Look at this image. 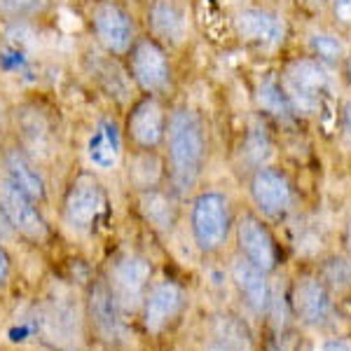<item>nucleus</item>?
<instances>
[{"mask_svg":"<svg viewBox=\"0 0 351 351\" xmlns=\"http://www.w3.org/2000/svg\"><path fill=\"white\" fill-rule=\"evenodd\" d=\"M169 173L178 195H188L195 188L206 162V132L199 112L192 108H176L167 122Z\"/></svg>","mask_w":351,"mask_h":351,"instance_id":"f257e3e1","label":"nucleus"},{"mask_svg":"<svg viewBox=\"0 0 351 351\" xmlns=\"http://www.w3.org/2000/svg\"><path fill=\"white\" fill-rule=\"evenodd\" d=\"M328 84H330V77H328L324 64L316 59L293 61L281 77L288 106L293 112H302V115H314L321 108Z\"/></svg>","mask_w":351,"mask_h":351,"instance_id":"f03ea898","label":"nucleus"},{"mask_svg":"<svg viewBox=\"0 0 351 351\" xmlns=\"http://www.w3.org/2000/svg\"><path fill=\"white\" fill-rule=\"evenodd\" d=\"M190 223L197 246L206 253L218 251L225 243V239H228L232 225L228 197L213 190L202 192L195 199V204H192Z\"/></svg>","mask_w":351,"mask_h":351,"instance_id":"7ed1b4c3","label":"nucleus"},{"mask_svg":"<svg viewBox=\"0 0 351 351\" xmlns=\"http://www.w3.org/2000/svg\"><path fill=\"white\" fill-rule=\"evenodd\" d=\"M127 64L129 77L150 96L164 92L171 82V64L167 49L155 38H136L127 52Z\"/></svg>","mask_w":351,"mask_h":351,"instance_id":"20e7f679","label":"nucleus"},{"mask_svg":"<svg viewBox=\"0 0 351 351\" xmlns=\"http://www.w3.org/2000/svg\"><path fill=\"white\" fill-rule=\"evenodd\" d=\"M106 190L92 173H80L71 183L64 199L66 225L75 232H89L106 213Z\"/></svg>","mask_w":351,"mask_h":351,"instance_id":"39448f33","label":"nucleus"},{"mask_svg":"<svg viewBox=\"0 0 351 351\" xmlns=\"http://www.w3.org/2000/svg\"><path fill=\"white\" fill-rule=\"evenodd\" d=\"M92 28L96 40L110 56L127 54L136 40L134 19L112 0H104L92 10Z\"/></svg>","mask_w":351,"mask_h":351,"instance_id":"423d86ee","label":"nucleus"},{"mask_svg":"<svg viewBox=\"0 0 351 351\" xmlns=\"http://www.w3.org/2000/svg\"><path fill=\"white\" fill-rule=\"evenodd\" d=\"M36 204V199L21 192L10 178H0V208L8 225L28 239L43 241L47 237V223Z\"/></svg>","mask_w":351,"mask_h":351,"instance_id":"0eeeda50","label":"nucleus"},{"mask_svg":"<svg viewBox=\"0 0 351 351\" xmlns=\"http://www.w3.org/2000/svg\"><path fill=\"white\" fill-rule=\"evenodd\" d=\"M150 263L141 256H122L112 265L110 271V288L115 293L120 307L127 311H134L141 307V302L145 300V288L150 281Z\"/></svg>","mask_w":351,"mask_h":351,"instance_id":"6e6552de","label":"nucleus"},{"mask_svg":"<svg viewBox=\"0 0 351 351\" xmlns=\"http://www.w3.org/2000/svg\"><path fill=\"white\" fill-rule=\"evenodd\" d=\"M127 132L129 141L141 150H155L167 136V115L162 104L155 96L145 94L141 101H136L127 115Z\"/></svg>","mask_w":351,"mask_h":351,"instance_id":"1a4fd4ad","label":"nucleus"},{"mask_svg":"<svg viewBox=\"0 0 351 351\" xmlns=\"http://www.w3.org/2000/svg\"><path fill=\"white\" fill-rule=\"evenodd\" d=\"M124 314H127V311L120 307L110 284L99 281V284L92 288V295H89V316H92V326H94V330L99 332V337L110 344L124 342L129 332Z\"/></svg>","mask_w":351,"mask_h":351,"instance_id":"9d476101","label":"nucleus"},{"mask_svg":"<svg viewBox=\"0 0 351 351\" xmlns=\"http://www.w3.org/2000/svg\"><path fill=\"white\" fill-rule=\"evenodd\" d=\"M237 36L243 43L253 45L258 49H276L286 38V24L279 14L269 10L248 8L241 10L234 19Z\"/></svg>","mask_w":351,"mask_h":351,"instance_id":"9b49d317","label":"nucleus"},{"mask_svg":"<svg viewBox=\"0 0 351 351\" xmlns=\"http://www.w3.org/2000/svg\"><path fill=\"white\" fill-rule=\"evenodd\" d=\"M251 197L256 206L265 216L279 218L291 211L293 206V188L288 178L276 169H258L251 178Z\"/></svg>","mask_w":351,"mask_h":351,"instance_id":"f8f14e48","label":"nucleus"},{"mask_svg":"<svg viewBox=\"0 0 351 351\" xmlns=\"http://www.w3.org/2000/svg\"><path fill=\"white\" fill-rule=\"evenodd\" d=\"M237 239L243 258L256 265L260 271H271L276 267V243L271 239L269 230L256 216H243L237 225Z\"/></svg>","mask_w":351,"mask_h":351,"instance_id":"ddd939ff","label":"nucleus"},{"mask_svg":"<svg viewBox=\"0 0 351 351\" xmlns=\"http://www.w3.org/2000/svg\"><path fill=\"white\" fill-rule=\"evenodd\" d=\"M87 160L92 167L101 169V171H110L117 167L122 157V129L115 120H104L96 122L87 138Z\"/></svg>","mask_w":351,"mask_h":351,"instance_id":"4468645a","label":"nucleus"},{"mask_svg":"<svg viewBox=\"0 0 351 351\" xmlns=\"http://www.w3.org/2000/svg\"><path fill=\"white\" fill-rule=\"evenodd\" d=\"M183 307V291L173 284V281H162V284L152 286V291L145 298L143 307V324L148 332H162L173 321Z\"/></svg>","mask_w":351,"mask_h":351,"instance_id":"2eb2a0df","label":"nucleus"},{"mask_svg":"<svg viewBox=\"0 0 351 351\" xmlns=\"http://www.w3.org/2000/svg\"><path fill=\"white\" fill-rule=\"evenodd\" d=\"M293 309L304 324L324 326L332 314V302L321 281L302 279L298 281L295 291H293Z\"/></svg>","mask_w":351,"mask_h":351,"instance_id":"dca6fc26","label":"nucleus"},{"mask_svg":"<svg viewBox=\"0 0 351 351\" xmlns=\"http://www.w3.org/2000/svg\"><path fill=\"white\" fill-rule=\"evenodd\" d=\"M43 328L47 337L54 342L66 344L80 335V321H77V307L68 295H54L47 300L43 311Z\"/></svg>","mask_w":351,"mask_h":351,"instance_id":"f3484780","label":"nucleus"},{"mask_svg":"<svg viewBox=\"0 0 351 351\" xmlns=\"http://www.w3.org/2000/svg\"><path fill=\"white\" fill-rule=\"evenodd\" d=\"M148 24L155 40L178 45L188 36V14L176 0H155L148 12Z\"/></svg>","mask_w":351,"mask_h":351,"instance_id":"a211bd4d","label":"nucleus"},{"mask_svg":"<svg viewBox=\"0 0 351 351\" xmlns=\"http://www.w3.org/2000/svg\"><path fill=\"white\" fill-rule=\"evenodd\" d=\"M5 178H10L12 183L19 188L21 192H26L31 199L43 202L45 195H47V188H45V178L43 173L36 169L28 157L21 150H10L5 155Z\"/></svg>","mask_w":351,"mask_h":351,"instance_id":"6ab92c4d","label":"nucleus"},{"mask_svg":"<svg viewBox=\"0 0 351 351\" xmlns=\"http://www.w3.org/2000/svg\"><path fill=\"white\" fill-rule=\"evenodd\" d=\"M232 274H234V284L241 291V295L246 298L248 307L253 311L267 309L271 298H269V286L265 281V271H260L256 265H251L246 258H241L234 263Z\"/></svg>","mask_w":351,"mask_h":351,"instance_id":"aec40b11","label":"nucleus"},{"mask_svg":"<svg viewBox=\"0 0 351 351\" xmlns=\"http://www.w3.org/2000/svg\"><path fill=\"white\" fill-rule=\"evenodd\" d=\"M216 344L225 351H251V335L237 319L220 316L216 321Z\"/></svg>","mask_w":351,"mask_h":351,"instance_id":"412c9836","label":"nucleus"},{"mask_svg":"<svg viewBox=\"0 0 351 351\" xmlns=\"http://www.w3.org/2000/svg\"><path fill=\"white\" fill-rule=\"evenodd\" d=\"M258 99H260V106H263L267 112H271V115L288 117L293 112L291 106H288L286 94H284V87H281V82L276 80L274 75H269L267 80L260 84Z\"/></svg>","mask_w":351,"mask_h":351,"instance_id":"4be33fe9","label":"nucleus"},{"mask_svg":"<svg viewBox=\"0 0 351 351\" xmlns=\"http://www.w3.org/2000/svg\"><path fill=\"white\" fill-rule=\"evenodd\" d=\"M49 8V0H0V16L8 19H31Z\"/></svg>","mask_w":351,"mask_h":351,"instance_id":"5701e85b","label":"nucleus"},{"mask_svg":"<svg viewBox=\"0 0 351 351\" xmlns=\"http://www.w3.org/2000/svg\"><path fill=\"white\" fill-rule=\"evenodd\" d=\"M143 206H145V213L157 228H171V206H169V199L160 192H148L143 197Z\"/></svg>","mask_w":351,"mask_h":351,"instance_id":"b1692460","label":"nucleus"},{"mask_svg":"<svg viewBox=\"0 0 351 351\" xmlns=\"http://www.w3.org/2000/svg\"><path fill=\"white\" fill-rule=\"evenodd\" d=\"M311 49H314L316 56H321L326 61H337L344 54L342 40L337 36H332V33H314L311 36Z\"/></svg>","mask_w":351,"mask_h":351,"instance_id":"393cba45","label":"nucleus"},{"mask_svg":"<svg viewBox=\"0 0 351 351\" xmlns=\"http://www.w3.org/2000/svg\"><path fill=\"white\" fill-rule=\"evenodd\" d=\"M246 152L251 155V160L256 164L265 162V157L269 155V141H267V136L260 132V129H253V132L248 134Z\"/></svg>","mask_w":351,"mask_h":351,"instance_id":"a878e982","label":"nucleus"},{"mask_svg":"<svg viewBox=\"0 0 351 351\" xmlns=\"http://www.w3.org/2000/svg\"><path fill=\"white\" fill-rule=\"evenodd\" d=\"M326 276H328V281H330V284L344 286V284H349V281H351V267L344 263V260H332V263L328 265V269H326Z\"/></svg>","mask_w":351,"mask_h":351,"instance_id":"bb28decb","label":"nucleus"},{"mask_svg":"<svg viewBox=\"0 0 351 351\" xmlns=\"http://www.w3.org/2000/svg\"><path fill=\"white\" fill-rule=\"evenodd\" d=\"M332 14L342 26H351V0H332Z\"/></svg>","mask_w":351,"mask_h":351,"instance_id":"cd10ccee","label":"nucleus"},{"mask_svg":"<svg viewBox=\"0 0 351 351\" xmlns=\"http://www.w3.org/2000/svg\"><path fill=\"white\" fill-rule=\"evenodd\" d=\"M339 127H342V134L347 138V143L351 145V101L342 106V112H339Z\"/></svg>","mask_w":351,"mask_h":351,"instance_id":"c85d7f7f","label":"nucleus"},{"mask_svg":"<svg viewBox=\"0 0 351 351\" xmlns=\"http://www.w3.org/2000/svg\"><path fill=\"white\" fill-rule=\"evenodd\" d=\"M316 351H351V339H326L316 347Z\"/></svg>","mask_w":351,"mask_h":351,"instance_id":"c756f323","label":"nucleus"},{"mask_svg":"<svg viewBox=\"0 0 351 351\" xmlns=\"http://www.w3.org/2000/svg\"><path fill=\"white\" fill-rule=\"evenodd\" d=\"M8 271H10V258H8V253H5V248L0 246V284L8 279Z\"/></svg>","mask_w":351,"mask_h":351,"instance_id":"7c9ffc66","label":"nucleus"},{"mask_svg":"<svg viewBox=\"0 0 351 351\" xmlns=\"http://www.w3.org/2000/svg\"><path fill=\"white\" fill-rule=\"evenodd\" d=\"M8 230H10V225H8V220H5V216H3V208H0V234H5Z\"/></svg>","mask_w":351,"mask_h":351,"instance_id":"2f4dec72","label":"nucleus"},{"mask_svg":"<svg viewBox=\"0 0 351 351\" xmlns=\"http://www.w3.org/2000/svg\"><path fill=\"white\" fill-rule=\"evenodd\" d=\"M311 3H321V0H311Z\"/></svg>","mask_w":351,"mask_h":351,"instance_id":"473e14b6","label":"nucleus"}]
</instances>
